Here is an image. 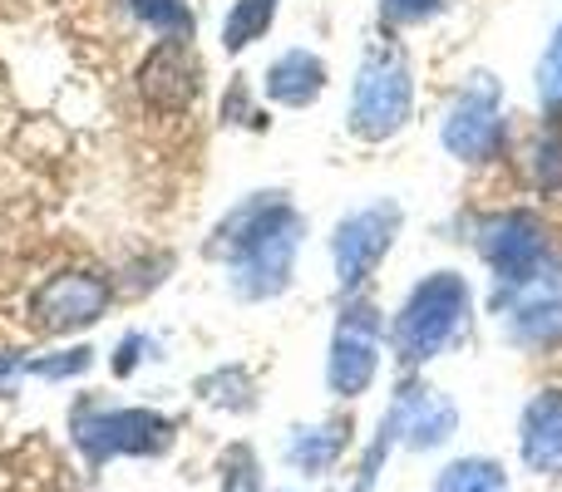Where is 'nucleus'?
Listing matches in <instances>:
<instances>
[{
  "instance_id": "nucleus-1",
  "label": "nucleus",
  "mask_w": 562,
  "mask_h": 492,
  "mask_svg": "<svg viewBox=\"0 0 562 492\" xmlns=\"http://www.w3.org/2000/svg\"><path fill=\"white\" fill-rule=\"evenodd\" d=\"M296 237H301V217L291 207H281L277 193H262L217 227L213 242H207V256H223L233 266L237 296L262 300L286 290Z\"/></svg>"
},
{
  "instance_id": "nucleus-2",
  "label": "nucleus",
  "mask_w": 562,
  "mask_h": 492,
  "mask_svg": "<svg viewBox=\"0 0 562 492\" xmlns=\"http://www.w3.org/2000/svg\"><path fill=\"white\" fill-rule=\"evenodd\" d=\"M469 316V286L454 271H435L425 276L415 290H409L405 310L395 316V355L405 365H425L435 359L449 340L459 335Z\"/></svg>"
},
{
  "instance_id": "nucleus-3",
  "label": "nucleus",
  "mask_w": 562,
  "mask_h": 492,
  "mask_svg": "<svg viewBox=\"0 0 562 492\" xmlns=\"http://www.w3.org/2000/svg\"><path fill=\"white\" fill-rule=\"evenodd\" d=\"M69 434L89 464H109L119 454L154 458L173 448V419L154 414V409H99L85 399V404H75Z\"/></svg>"
},
{
  "instance_id": "nucleus-4",
  "label": "nucleus",
  "mask_w": 562,
  "mask_h": 492,
  "mask_svg": "<svg viewBox=\"0 0 562 492\" xmlns=\"http://www.w3.org/2000/svg\"><path fill=\"white\" fill-rule=\"evenodd\" d=\"M409 104H415V84H409V65L400 45H385V39L370 45L356 79V99H350V128L370 144H380V138L405 128Z\"/></svg>"
},
{
  "instance_id": "nucleus-5",
  "label": "nucleus",
  "mask_w": 562,
  "mask_h": 492,
  "mask_svg": "<svg viewBox=\"0 0 562 492\" xmlns=\"http://www.w3.org/2000/svg\"><path fill=\"white\" fill-rule=\"evenodd\" d=\"M375 369H380V316H375V306L356 300V306L340 310L336 340H330L326 379L340 399H356V394L370 389Z\"/></svg>"
},
{
  "instance_id": "nucleus-6",
  "label": "nucleus",
  "mask_w": 562,
  "mask_h": 492,
  "mask_svg": "<svg viewBox=\"0 0 562 492\" xmlns=\"http://www.w3.org/2000/svg\"><path fill=\"white\" fill-rule=\"evenodd\" d=\"M484 256H488V266L498 271V281H508V286L538 281V271H543V261H548L543 222H538L533 213H524V207L488 217L484 222Z\"/></svg>"
},
{
  "instance_id": "nucleus-7",
  "label": "nucleus",
  "mask_w": 562,
  "mask_h": 492,
  "mask_svg": "<svg viewBox=\"0 0 562 492\" xmlns=\"http://www.w3.org/2000/svg\"><path fill=\"white\" fill-rule=\"evenodd\" d=\"M395 227H400V207L395 203H375L366 213L346 217L330 237V256H336V276L346 290H356L370 271L380 266V256L395 242Z\"/></svg>"
},
{
  "instance_id": "nucleus-8",
  "label": "nucleus",
  "mask_w": 562,
  "mask_h": 492,
  "mask_svg": "<svg viewBox=\"0 0 562 492\" xmlns=\"http://www.w3.org/2000/svg\"><path fill=\"white\" fill-rule=\"evenodd\" d=\"M109 310V281L94 276V271H69V276H55L35 290L30 300V316H35L40 330L49 335H69V330L94 325Z\"/></svg>"
},
{
  "instance_id": "nucleus-9",
  "label": "nucleus",
  "mask_w": 562,
  "mask_h": 492,
  "mask_svg": "<svg viewBox=\"0 0 562 492\" xmlns=\"http://www.w3.org/2000/svg\"><path fill=\"white\" fill-rule=\"evenodd\" d=\"M445 148H449L454 158H464V163H484V158H494L498 148H504L498 94H494V84H488L484 75H479V84L469 89V94L454 104V114H449V124H445Z\"/></svg>"
},
{
  "instance_id": "nucleus-10",
  "label": "nucleus",
  "mask_w": 562,
  "mask_h": 492,
  "mask_svg": "<svg viewBox=\"0 0 562 492\" xmlns=\"http://www.w3.org/2000/svg\"><path fill=\"white\" fill-rule=\"evenodd\" d=\"M138 94H144V104L158 108V114H183V108L193 104L198 65L183 39H164V45L144 59V69H138Z\"/></svg>"
},
{
  "instance_id": "nucleus-11",
  "label": "nucleus",
  "mask_w": 562,
  "mask_h": 492,
  "mask_svg": "<svg viewBox=\"0 0 562 492\" xmlns=\"http://www.w3.org/2000/svg\"><path fill=\"white\" fill-rule=\"evenodd\" d=\"M390 419H395L400 438H405L409 448H439V444H449V438H454L459 409L449 404L439 389L405 385L395 394V409H390Z\"/></svg>"
},
{
  "instance_id": "nucleus-12",
  "label": "nucleus",
  "mask_w": 562,
  "mask_h": 492,
  "mask_svg": "<svg viewBox=\"0 0 562 492\" xmlns=\"http://www.w3.org/2000/svg\"><path fill=\"white\" fill-rule=\"evenodd\" d=\"M524 464L533 473L562 478V389H543L524 409Z\"/></svg>"
},
{
  "instance_id": "nucleus-13",
  "label": "nucleus",
  "mask_w": 562,
  "mask_h": 492,
  "mask_svg": "<svg viewBox=\"0 0 562 492\" xmlns=\"http://www.w3.org/2000/svg\"><path fill=\"white\" fill-rule=\"evenodd\" d=\"M346 444H350V428L340 424V419L336 424L296 428V434L286 438V464L296 468V473H306V478H321V473H330V468L340 464Z\"/></svg>"
},
{
  "instance_id": "nucleus-14",
  "label": "nucleus",
  "mask_w": 562,
  "mask_h": 492,
  "mask_svg": "<svg viewBox=\"0 0 562 492\" xmlns=\"http://www.w3.org/2000/svg\"><path fill=\"white\" fill-rule=\"evenodd\" d=\"M326 89V65H321L316 55H306V49H291V55H281L272 69H267V94L277 99V104H311V99Z\"/></svg>"
},
{
  "instance_id": "nucleus-15",
  "label": "nucleus",
  "mask_w": 562,
  "mask_h": 492,
  "mask_svg": "<svg viewBox=\"0 0 562 492\" xmlns=\"http://www.w3.org/2000/svg\"><path fill=\"white\" fill-rule=\"evenodd\" d=\"M514 335L524 345H553V340H562V290H548L543 300H528L514 316Z\"/></svg>"
},
{
  "instance_id": "nucleus-16",
  "label": "nucleus",
  "mask_w": 562,
  "mask_h": 492,
  "mask_svg": "<svg viewBox=\"0 0 562 492\" xmlns=\"http://www.w3.org/2000/svg\"><path fill=\"white\" fill-rule=\"evenodd\" d=\"M435 492H508V473L494 458H459L439 473Z\"/></svg>"
},
{
  "instance_id": "nucleus-17",
  "label": "nucleus",
  "mask_w": 562,
  "mask_h": 492,
  "mask_svg": "<svg viewBox=\"0 0 562 492\" xmlns=\"http://www.w3.org/2000/svg\"><path fill=\"white\" fill-rule=\"evenodd\" d=\"M272 15H277V0H237L233 15H227V25H223V45L227 49L252 45L257 35H267Z\"/></svg>"
},
{
  "instance_id": "nucleus-18",
  "label": "nucleus",
  "mask_w": 562,
  "mask_h": 492,
  "mask_svg": "<svg viewBox=\"0 0 562 492\" xmlns=\"http://www.w3.org/2000/svg\"><path fill=\"white\" fill-rule=\"evenodd\" d=\"M134 5L138 20H148L154 30H168V35L188 39L193 35V10L183 5V0H128Z\"/></svg>"
},
{
  "instance_id": "nucleus-19",
  "label": "nucleus",
  "mask_w": 562,
  "mask_h": 492,
  "mask_svg": "<svg viewBox=\"0 0 562 492\" xmlns=\"http://www.w3.org/2000/svg\"><path fill=\"white\" fill-rule=\"evenodd\" d=\"M533 178L543 193H562V134L538 138L533 148Z\"/></svg>"
},
{
  "instance_id": "nucleus-20",
  "label": "nucleus",
  "mask_w": 562,
  "mask_h": 492,
  "mask_svg": "<svg viewBox=\"0 0 562 492\" xmlns=\"http://www.w3.org/2000/svg\"><path fill=\"white\" fill-rule=\"evenodd\" d=\"M262 488V478H257V458H252V448H227V458H223V492H257Z\"/></svg>"
},
{
  "instance_id": "nucleus-21",
  "label": "nucleus",
  "mask_w": 562,
  "mask_h": 492,
  "mask_svg": "<svg viewBox=\"0 0 562 492\" xmlns=\"http://www.w3.org/2000/svg\"><path fill=\"white\" fill-rule=\"evenodd\" d=\"M89 359H94V350H65V355H49V359H35V375L40 379H65V375H79V369H89Z\"/></svg>"
},
{
  "instance_id": "nucleus-22",
  "label": "nucleus",
  "mask_w": 562,
  "mask_h": 492,
  "mask_svg": "<svg viewBox=\"0 0 562 492\" xmlns=\"http://www.w3.org/2000/svg\"><path fill=\"white\" fill-rule=\"evenodd\" d=\"M538 89H543L548 104H562V30L553 35V45H548V55H543V69H538Z\"/></svg>"
},
{
  "instance_id": "nucleus-23",
  "label": "nucleus",
  "mask_w": 562,
  "mask_h": 492,
  "mask_svg": "<svg viewBox=\"0 0 562 492\" xmlns=\"http://www.w3.org/2000/svg\"><path fill=\"white\" fill-rule=\"evenodd\" d=\"M439 0H385V15L390 20H425Z\"/></svg>"
},
{
  "instance_id": "nucleus-24",
  "label": "nucleus",
  "mask_w": 562,
  "mask_h": 492,
  "mask_svg": "<svg viewBox=\"0 0 562 492\" xmlns=\"http://www.w3.org/2000/svg\"><path fill=\"white\" fill-rule=\"evenodd\" d=\"M138 350H144V335H128L124 345H119V355H114V375H119V379H124L128 369H134L138 359H144V355H138Z\"/></svg>"
},
{
  "instance_id": "nucleus-25",
  "label": "nucleus",
  "mask_w": 562,
  "mask_h": 492,
  "mask_svg": "<svg viewBox=\"0 0 562 492\" xmlns=\"http://www.w3.org/2000/svg\"><path fill=\"white\" fill-rule=\"evenodd\" d=\"M10 375H15V359H10V355H0V379H10Z\"/></svg>"
}]
</instances>
